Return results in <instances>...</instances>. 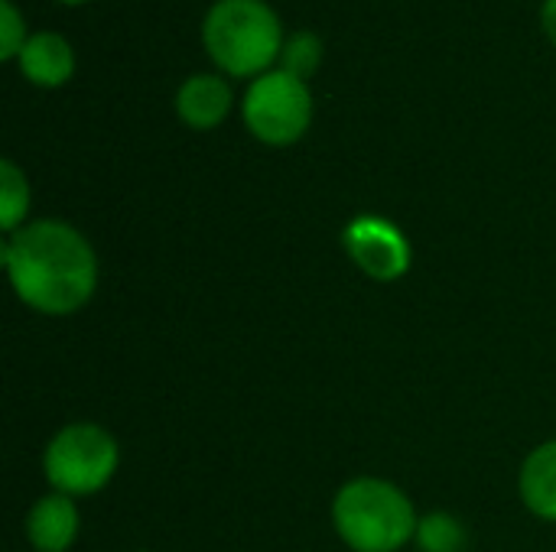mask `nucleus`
<instances>
[{
	"label": "nucleus",
	"mask_w": 556,
	"mask_h": 552,
	"mask_svg": "<svg viewBox=\"0 0 556 552\" xmlns=\"http://www.w3.org/2000/svg\"><path fill=\"white\" fill-rule=\"evenodd\" d=\"M3 270L16 299L39 316H75L98 290L101 267L91 241L59 218L26 221L3 238Z\"/></svg>",
	"instance_id": "1"
},
{
	"label": "nucleus",
	"mask_w": 556,
	"mask_h": 552,
	"mask_svg": "<svg viewBox=\"0 0 556 552\" xmlns=\"http://www.w3.org/2000/svg\"><path fill=\"white\" fill-rule=\"evenodd\" d=\"M283 26L267 0H215L202 20V46L228 78H261L283 52Z\"/></svg>",
	"instance_id": "2"
},
{
	"label": "nucleus",
	"mask_w": 556,
	"mask_h": 552,
	"mask_svg": "<svg viewBox=\"0 0 556 552\" xmlns=\"http://www.w3.org/2000/svg\"><path fill=\"white\" fill-rule=\"evenodd\" d=\"M332 527L352 552H401L414 543V501L384 478H352L332 498Z\"/></svg>",
	"instance_id": "3"
},
{
	"label": "nucleus",
	"mask_w": 556,
	"mask_h": 552,
	"mask_svg": "<svg viewBox=\"0 0 556 552\" xmlns=\"http://www.w3.org/2000/svg\"><path fill=\"white\" fill-rule=\"evenodd\" d=\"M121 465L117 439L98 423H68L42 449V478L68 498H91L111 485Z\"/></svg>",
	"instance_id": "4"
},
{
	"label": "nucleus",
	"mask_w": 556,
	"mask_h": 552,
	"mask_svg": "<svg viewBox=\"0 0 556 552\" xmlns=\"http://www.w3.org/2000/svg\"><path fill=\"white\" fill-rule=\"evenodd\" d=\"M313 111L316 104L309 81H300L283 68H270L267 75L254 78L241 101L244 127L267 146H293L303 140L313 124Z\"/></svg>",
	"instance_id": "5"
},
{
	"label": "nucleus",
	"mask_w": 556,
	"mask_h": 552,
	"mask_svg": "<svg viewBox=\"0 0 556 552\" xmlns=\"http://www.w3.org/2000/svg\"><path fill=\"white\" fill-rule=\"evenodd\" d=\"M342 244L352 264L378 283H394L410 270V244L397 224L378 215H358L345 224Z\"/></svg>",
	"instance_id": "6"
},
{
	"label": "nucleus",
	"mask_w": 556,
	"mask_h": 552,
	"mask_svg": "<svg viewBox=\"0 0 556 552\" xmlns=\"http://www.w3.org/2000/svg\"><path fill=\"white\" fill-rule=\"evenodd\" d=\"M176 117L192 130H215L235 107V91L225 75L199 72L176 88Z\"/></svg>",
	"instance_id": "7"
},
{
	"label": "nucleus",
	"mask_w": 556,
	"mask_h": 552,
	"mask_svg": "<svg viewBox=\"0 0 556 552\" xmlns=\"http://www.w3.org/2000/svg\"><path fill=\"white\" fill-rule=\"evenodd\" d=\"M26 540L36 552H68L78 540L81 514L75 498L49 491L26 514Z\"/></svg>",
	"instance_id": "8"
},
{
	"label": "nucleus",
	"mask_w": 556,
	"mask_h": 552,
	"mask_svg": "<svg viewBox=\"0 0 556 552\" xmlns=\"http://www.w3.org/2000/svg\"><path fill=\"white\" fill-rule=\"evenodd\" d=\"M16 65H20V75L29 85H36V88H62V85L72 81L78 59H75L72 42L62 33L42 29V33H33L26 39Z\"/></svg>",
	"instance_id": "9"
},
{
	"label": "nucleus",
	"mask_w": 556,
	"mask_h": 552,
	"mask_svg": "<svg viewBox=\"0 0 556 552\" xmlns=\"http://www.w3.org/2000/svg\"><path fill=\"white\" fill-rule=\"evenodd\" d=\"M518 491L534 517L556 524V439L538 446L525 459L518 475Z\"/></svg>",
	"instance_id": "10"
},
{
	"label": "nucleus",
	"mask_w": 556,
	"mask_h": 552,
	"mask_svg": "<svg viewBox=\"0 0 556 552\" xmlns=\"http://www.w3.org/2000/svg\"><path fill=\"white\" fill-rule=\"evenodd\" d=\"M29 179L13 159H0V228L3 234H13L26 224L29 215Z\"/></svg>",
	"instance_id": "11"
},
{
	"label": "nucleus",
	"mask_w": 556,
	"mask_h": 552,
	"mask_svg": "<svg viewBox=\"0 0 556 552\" xmlns=\"http://www.w3.org/2000/svg\"><path fill=\"white\" fill-rule=\"evenodd\" d=\"M466 540H469V534H466L463 521L446 511H433V514L420 517V527L414 537L420 552H463Z\"/></svg>",
	"instance_id": "12"
},
{
	"label": "nucleus",
	"mask_w": 556,
	"mask_h": 552,
	"mask_svg": "<svg viewBox=\"0 0 556 552\" xmlns=\"http://www.w3.org/2000/svg\"><path fill=\"white\" fill-rule=\"evenodd\" d=\"M323 55H326L323 39H319L316 33H309V29H300V33H290V36H287L277 68H283L287 75H293V78H300V81H309V78L319 72Z\"/></svg>",
	"instance_id": "13"
},
{
	"label": "nucleus",
	"mask_w": 556,
	"mask_h": 552,
	"mask_svg": "<svg viewBox=\"0 0 556 552\" xmlns=\"http://www.w3.org/2000/svg\"><path fill=\"white\" fill-rule=\"evenodd\" d=\"M26 39H29V33H26V20H23L20 7L13 0H0V59L16 62Z\"/></svg>",
	"instance_id": "14"
},
{
	"label": "nucleus",
	"mask_w": 556,
	"mask_h": 552,
	"mask_svg": "<svg viewBox=\"0 0 556 552\" xmlns=\"http://www.w3.org/2000/svg\"><path fill=\"white\" fill-rule=\"evenodd\" d=\"M541 26H544V36L551 39V46L556 49V0H544V7H541Z\"/></svg>",
	"instance_id": "15"
},
{
	"label": "nucleus",
	"mask_w": 556,
	"mask_h": 552,
	"mask_svg": "<svg viewBox=\"0 0 556 552\" xmlns=\"http://www.w3.org/2000/svg\"><path fill=\"white\" fill-rule=\"evenodd\" d=\"M59 3H65V7H78V3H88V0H59Z\"/></svg>",
	"instance_id": "16"
}]
</instances>
